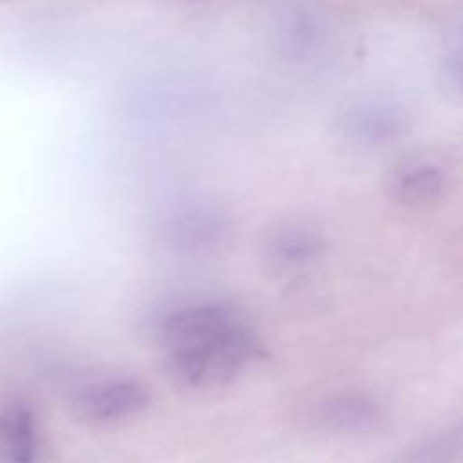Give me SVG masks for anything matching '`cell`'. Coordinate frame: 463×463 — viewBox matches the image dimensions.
Segmentation results:
<instances>
[{"label":"cell","mask_w":463,"mask_h":463,"mask_svg":"<svg viewBox=\"0 0 463 463\" xmlns=\"http://www.w3.org/2000/svg\"><path fill=\"white\" fill-rule=\"evenodd\" d=\"M315 421L333 434L364 436L378 432L387 421V412L376 398L365 392H342L320 402Z\"/></svg>","instance_id":"obj_7"},{"label":"cell","mask_w":463,"mask_h":463,"mask_svg":"<svg viewBox=\"0 0 463 463\" xmlns=\"http://www.w3.org/2000/svg\"><path fill=\"white\" fill-rule=\"evenodd\" d=\"M441 80L447 92L458 98L461 92V45L458 38L452 45H449L445 52L441 65Z\"/></svg>","instance_id":"obj_10"},{"label":"cell","mask_w":463,"mask_h":463,"mask_svg":"<svg viewBox=\"0 0 463 463\" xmlns=\"http://www.w3.org/2000/svg\"><path fill=\"white\" fill-rule=\"evenodd\" d=\"M230 233L228 215L210 204L177 210L166 219L161 241L175 255H203L224 242Z\"/></svg>","instance_id":"obj_5"},{"label":"cell","mask_w":463,"mask_h":463,"mask_svg":"<svg viewBox=\"0 0 463 463\" xmlns=\"http://www.w3.org/2000/svg\"><path fill=\"white\" fill-rule=\"evenodd\" d=\"M450 186V166L436 152L421 150L405 156L389 174L391 197L407 208H430Z\"/></svg>","instance_id":"obj_2"},{"label":"cell","mask_w":463,"mask_h":463,"mask_svg":"<svg viewBox=\"0 0 463 463\" xmlns=\"http://www.w3.org/2000/svg\"><path fill=\"white\" fill-rule=\"evenodd\" d=\"M338 128L349 143L362 148H378L394 143L407 132L409 112L392 99H364L345 109Z\"/></svg>","instance_id":"obj_3"},{"label":"cell","mask_w":463,"mask_h":463,"mask_svg":"<svg viewBox=\"0 0 463 463\" xmlns=\"http://www.w3.org/2000/svg\"><path fill=\"white\" fill-rule=\"evenodd\" d=\"M324 36V22L304 5L284 7L273 22L275 47L288 60H307L320 49Z\"/></svg>","instance_id":"obj_8"},{"label":"cell","mask_w":463,"mask_h":463,"mask_svg":"<svg viewBox=\"0 0 463 463\" xmlns=\"http://www.w3.org/2000/svg\"><path fill=\"white\" fill-rule=\"evenodd\" d=\"M150 402L148 389L128 376H112L89 383L76 400V414L90 423H116L137 416Z\"/></svg>","instance_id":"obj_4"},{"label":"cell","mask_w":463,"mask_h":463,"mask_svg":"<svg viewBox=\"0 0 463 463\" xmlns=\"http://www.w3.org/2000/svg\"><path fill=\"white\" fill-rule=\"evenodd\" d=\"M327 253V239L309 224L286 222L275 226L262 241L264 260L280 273L306 269Z\"/></svg>","instance_id":"obj_6"},{"label":"cell","mask_w":463,"mask_h":463,"mask_svg":"<svg viewBox=\"0 0 463 463\" xmlns=\"http://www.w3.org/2000/svg\"><path fill=\"white\" fill-rule=\"evenodd\" d=\"M168 374L190 389L222 387L264 347L248 317L228 302H195L166 313L159 326Z\"/></svg>","instance_id":"obj_1"},{"label":"cell","mask_w":463,"mask_h":463,"mask_svg":"<svg viewBox=\"0 0 463 463\" xmlns=\"http://www.w3.org/2000/svg\"><path fill=\"white\" fill-rule=\"evenodd\" d=\"M461 449V427L454 425L421 439L405 456L412 461H447L459 454Z\"/></svg>","instance_id":"obj_9"}]
</instances>
